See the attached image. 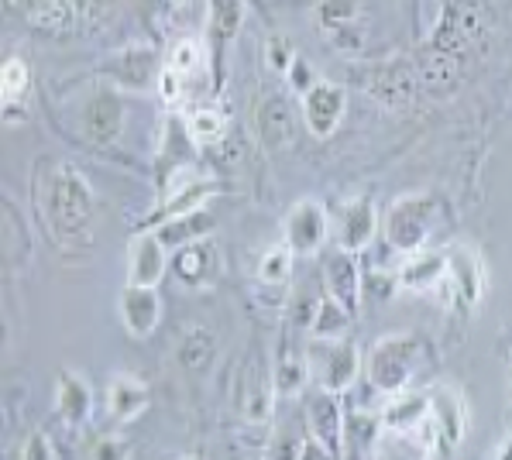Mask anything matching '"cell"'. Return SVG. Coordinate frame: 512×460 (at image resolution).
Listing matches in <instances>:
<instances>
[{
	"mask_svg": "<svg viewBox=\"0 0 512 460\" xmlns=\"http://www.w3.org/2000/svg\"><path fill=\"white\" fill-rule=\"evenodd\" d=\"M42 210L52 224V234H59L62 241H83V237H90L93 193L86 186V179L76 169H69V165H59L52 172L42 196Z\"/></svg>",
	"mask_w": 512,
	"mask_h": 460,
	"instance_id": "cell-1",
	"label": "cell"
},
{
	"mask_svg": "<svg viewBox=\"0 0 512 460\" xmlns=\"http://www.w3.org/2000/svg\"><path fill=\"white\" fill-rule=\"evenodd\" d=\"M416 354H420L416 337H385L382 344H375L372 358H368L372 385L385 395H399L416 371Z\"/></svg>",
	"mask_w": 512,
	"mask_h": 460,
	"instance_id": "cell-2",
	"label": "cell"
},
{
	"mask_svg": "<svg viewBox=\"0 0 512 460\" xmlns=\"http://www.w3.org/2000/svg\"><path fill=\"white\" fill-rule=\"evenodd\" d=\"M430 213L433 203L427 196H406L389 210V220H385V237L396 251H420V244L427 241V230H430Z\"/></svg>",
	"mask_w": 512,
	"mask_h": 460,
	"instance_id": "cell-3",
	"label": "cell"
},
{
	"mask_svg": "<svg viewBox=\"0 0 512 460\" xmlns=\"http://www.w3.org/2000/svg\"><path fill=\"white\" fill-rule=\"evenodd\" d=\"M310 368H317L320 382H324L327 392H344V388L354 385L358 378V351L351 344H334V340H320V344L310 347Z\"/></svg>",
	"mask_w": 512,
	"mask_h": 460,
	"instance_id": "cell-4",
	"label": "cell"
},
{
	"mask_svg": "<svg viewBox=\"0 0 512 460\" xmlns=\"http://www.w3.org/2000/svg\"><path fill=\"white\" fill-rule=\"evenodd\" d=\"M482 35V7L471 4V0H458L444 11L437 25V35H433V49H444L454 55H464L475 38Z\"/></svg>",
	"mask_w": 512,
	"mask_h": 460,
	"instance_id": "cell-5",
	"label": "cell"
},
{
	"mask_svg": "<svg viewBox=\"0 0 512 460\" xmlns=\"http://www.w3.org/2000/svg\"><path fill=\"white\" fill-rule=\"evenodd\" d=\"M368 93L378 100V103H389V107H403V103H413L416 90H420V73L416 66L409 62H389V66H378L372 69L368 76Z\"/></svg>",
	"mask_w": 512,
	"mask_h": 460,
	"instance_id": "cell-6",
	"label": "cell"
},
{
	"mask_svg": "<svg viewBox=\"0 0 512 460\" xmlns=\"http://www.w3.org/2000/svg\"><path fill=\"white\" fill-rule=\"evenodd\" d=\"M344 107H348V93L334 83H317L310 93L303 97V117L306 128H310L317 138H330L334 128L341 124Z\"/></svg>",
	"mask_w": 512,
	"mask_h": 460,
	"instance_id": "cell-7",
	"label": "cell"
},
{
	"mask_svg": "<svg viewBox=\"0 0 512 460\" xmlns=\"http://www.w3.org/2000/svg\"><path fill=\"white\" fill-rule=\"evenodd\" d=\"M83 128H86V138L93 145H110V141L121 134L124 128V103L117 93L110 90H100L86 100L83 107Z\"/></svg>",
	"mask_w": 512,
	"mask_h": 460,
	"instance_id": "cell-8",
	"label": "cell"
},
{
	"mask_svg": "<svg viewBox=\"0 0 512 460\" xmlns=\"http://www.w3.org/2000/svg\"><path fill=\"white\" fill-rule=\"evenodd\" d=\"M327 237V213L313 200H303L293 206L286 217V244L299 255H313Z\"/></svg>",
	"mask_w": 512,
	"mask_h": 460,
	"instance_id": "cell-9",
	"label": "cell"
},
{
	"mask_svg": "<svg viewBox=\"0 0 512 460\" xmlns=\"http://www.w3.org/2000/svg\"><path fill=\"white\" fill-rule=\"evenodd\" d=\"M255 131L265 148H286L296 138V114L286 97H265L255 110Z\"/></svg>",
	"mask_w": 512,
	"mask_h": 460,
	"instance_id": "cell-10",
	"label": "cell"
},
{
	"mask_svg": "<svg viewBox=\"0 0 512 460\" xmlns=\"http://www.w3.org/2000/svg\"><path fill=\"white\" fill-rule=\"evenodd\" d=\"M121 320L135 337H148L162 320V303L155 285H128L121 292Z\"/></svg>",
	"mask_w": 512,
	"mask_h": 460,
	"instance_id": "cell-11",
	"label": "cell"
},
{
	"mask_svg": "<svg viewBox=\"0 0 512 460\" xmlns=\"http://www.w3.org/2000/svg\"><path fill=\"white\" fill-rule=\"evenodd\" d=\"M165 244L159 234H138L128 248V285H159L165 275Z\"/></svg>",
	"mask_w": 512,
	"mask_h": 460,
	"instance_id": "cell-12",
	"label": "cell"
},
{
	"mask_svg": "<svg viewBox=\"0 0 512 460\" xmlns=\"http://www.w3.org/2000/svg\"><path fill=\"white\" fill-rule=\"evenodd\" d=\"M306 412H310V426H313V436H317L320 443H327L330 450H341V436H344V423H341V409H337V399L334 392H317L310 399V406H306Z\"/></svg>",
	"mask_w": 512,
	"mask_h": 460,
	"instance_id": "cell-13",
	"label": "cell"
},
{
	"mask_svg": "<svg viewBox=\"0 0 512 460\" xmlns=\"http://www.w3.org/2000/svg\"><path fill=\"white\" fill-rule=\"evenodd\" d=\"M358 265H354V258L348 251H334V255L327 258V289H330V299H337L348 313H354V306H358Z\"/></svg>",
	"mask_w": 512,
	"mask_h": 460,
	"instance_id": "cell-14",
	"label": "cell"
},
{
	"mask_svg": "<svg viewBox=\"0 0 512 460\" xmlns=\"http://www.w3.org/2000/svg\"><path fill=\"white\" fill-rule=\"evenodd\" d=\"M416 73H420L423 90L444 93V90H451V86L461 79V55L444 52V49H433V45H430V52L423 55L420 66H416Z\"/></svg>",
	"mask_w": 512,
	"mask_h": 460,
	"instance_id": "cell-15",
	"label": "cell"
},
{
	"mask_svg": "<svg viewBox=\"0 0 512 460\" xmlns=\"http://www.w3.org/2000/svg\"><path fill=\"white\" fill-rule=\"evenodd\" d=\"M447 272H451V289L458 292L461 303H478V296H482V265L468 248H454L447 255Z\"/></svg>",
	"mask_w": 512,
	"mask_h": 460,
	"instance_id": "cell-16",
	"label": "cell"
},
{
	"mask_svg": "<svg viewBox=\"0 0 512 460\" xmlns=\"http://www.w3.org/2000/svg\"><path fill=\"white\" fill-rule=\"evenodd\" d=\"M337 237H341L344 251H358L372 241L375 237V206H372V200H358L341 213Z\"/></svg>",
	"mask_w": 512,
	"mask_h": 460,
	"instance_id": "cell-17",
	"label": "cell"
},
{
	"mask_svg": "<svg viewBox=\"0 0 512 460\" xmlns=\"http://www.w3.org/2000/svg\"><path fill=\"white\" fill-rule=\"evenodd\" d=\"M207 230H214V217H210L207 210H193L176 220H165V227H159L155 234H159V241L165 248H186V244H193L196 237H203Z\"/></svg>",
	"mask_w": 512,
	"mask_h": 460,
	"instance_id": "cell-18",
	"label": "cell"
},
{
	"mask_svg": "<svg viewBox=\"0 0 512 460\" xmlns=\"http://www.w3.org/2000/svg\"><path fill=\"white\" fill-rule=\"evenodd\" d=\"M430 412V399L423 395H392V402H385L382 419L389 430L406 433V430H420V423Z\"/></svg>",
	"mask_w": 512,
	"mask_h": 460,
	"instance_id": "cell-19",
	"label": "cell"
},
{
	"mask_svg": "<svg viewBox=\"0 0 512 460\" xmlns=\"http://www.w3.org/2000/svg\"><path fill=\"white\" fill-rule=\"evenodd\" d=\"M28 18L35 28L69 31V28H76V21H80V7H76V0H31Z\"/></svg>",
	"mask_w": 512,
	"mask_h": 460,
	"instance_id": "cell-20",
	"label": "cell"
},
{
	"mask_svg": "<svg viewBox=\"0 0 512 460\" xmlns=\"http://www.w3.org/2000/svg\"><path fill=\"white\" fill-rule=\"evenodd\" d=\"M430 409H433V423H437L440 436L447 443H458L461 433H464V406H461V395L451 392V388H440L433 392L430 399Z\"/></svg>",
	"mask_w": 512,
	"mask_h": 460,
	"instance_id": "cell-21",
	"label": "cell"
},
{
	"mask_svg": "<svg viewBox=\"0 0 512 460\" xmlns=\"http://www.w3.org/2000/svg\"><path fill=\"white\" fill-rule=\"evenodd\" d=\"M55 409L66 423H83L86 412H90V385L83 378H76L73 371L59 378V399H55Z\"/></svg>",
	"mask_w": 512,
	"mask_h": 460,
	"instance_id": "cell-22",
	"label": "cell"
},
{
	"mask_svg": "<svg viewBox=\"0 0 512 460\" xmlns=\"http://www.w3.org/2000/svg\"><path fill=\"white\" fill-rule=\"evenodd\" d=\"M447 275V255H413L399 272V282L409 289H433Z\"/></svg>",
	"mask_w": 512,
	"mask_h": 460,
	"instance_id": "cell-23",
	"label": "cell"
},
{
	"mask_svg": "<svg viewBox=\"0 0 512 460\" xmlns=\"http://www.w3.org/2000/svg\"><path fill=\"white\" fill-rule=\"evenodd\" d=\"M107 395H110V399H107L110 412H114L117 419H131L135 412L145 409V402H148L145 385L135 382V378H128V375H117L114 382H110Z\"/></svg>",
	"mask_w": 512,
	"mask_h": 460,
	"instance_id": "cell-24",
	"label": "cell"
},
{
	"mask_svg": "<svg viewBox=\"0 0 512 460\" xmlns=\"http://www.w3.org/2000/svg\"><path fill=\"white\" fill-rule=\"evenodd\" d=\"M214 354H217V340H214V333L203 330V327L189 330L183 337V344H179V361H183V368L203 371L210 361H214Z\"/></svg>",
	"mask_w": 512,
	"mask_h": 460,
	"instance_id": "cell-25",
	"label": "cell"
},
{
	"mask_svg": "<svg viewBox=\"0 0 512 460\" xmlns=\"http://www.w3.org/2000/svg\"><path fill=\"white\" fill-rule=\"evenodd\" d=\"M344 327H348V309L337 303V299H324V303L317 306V316H313V333H317L320 340H334V337H341Z\"/></svg>",
	"mask_w": 512,
	"mask_h": 460,
	"instance_id": "cell-26",
	"label": "cell"
},
{
	"mask_svg": "<svg viewBox=\"0 0 512 460\" xmlns=\"http://www.w3.org/2000/svg\"><path fill=\"white\" fill-rule=\"evenodd\" d=\"M289 272H293V248L289 244H275V248L265 251L262 268H258L265 285H282L289 279Z\"/></svg>",
	"mask_w": 512,
	"mask_h": 460,
	"instance_id": "cell-27",
	"label": "cell"
},
{
	"mask_svg": "<svg viewBox=\"0 0 512 460\" xmlns=\"http://www.w3.org/2000/svg\"><path fill=\"white\" fill-rule=\"evenodd\" d=\"M207 268H210V251L203 248V244H186V248H179L176 272L183 282H200L203 275H207Z\"/></svg>",
	"mask_w": 512,
	"mask_h": 460,
	"instance_id": "cell-28",
	"label": "cell"
},
{
	"mask_svg": "<svg viewBox=\"0 0 512 460\" xmlns=\"http://www.w3.org/2000/svg\"><path fill=\"white\" fill-rule=\"evenodd\" d=\"M358 7H361V0H320V7H317L320 28L334 31L341 25H351V21H358Z\"/></svg>",
	"mask_w": 512,
	"mask_h": 460,
	"instance_id": "cell-29",
	"label": "cell"
},
{
	"mask_svg": "<svg viewBox=\"0 0 512 460\" xmlns=\"http://www.w3.org/2000/svg\"><path fill=\"white\" fill-rule=\"evenodd\" d=\"M28 66L21 59H7L4 69H0V93H4V103H14L28 93Z\"/></svg>",
	"mask_w": 512,
	"mask_h": 460,
	"instance_id": "cell-30",
	"label": "cell"
},
{
	"mask_svg": "<svg viewBox=\"0 0 512 460\" xmlns=\"http://www.w3.org/2000/svg\"><path fill=\"white\" fill-rule=\"evenodd\" d=\"M220 134H224V121H220V114H214V110H196L189 117V138L196 145H214V141H220Z\"/></svg>",
	"mask_w": 512,
	"mask_h": 460,
	"instance_id": "cell-31",
	"label": "cell"
},
{
	"mask_svg": "<svg viewBox=\"0 0 512 460\" xmlns=\"http://www.w3.org/2000/svg\"><path fill=\"white\" fill-rule=\"evenodd\" d=\"M306 375H310V364L303 361H282L279 368H275V392L282 395H296L299 388L306 385Z\"/></svg>",
	"mask_w": 512,
	"mask_h": 460,
	"instance_id": "cell-32",
	"label": "cell"
},
{
	"mask_svg": "<svg viewBox=\"0 0 512 460\" xmlns=\"http://www.w3.org/2000/svg\"><path fill=\"white\" fill-rule=\"evenodd\" d=\"M241 25V0H217L214 4V28L220 38L234 35V28Z\"/></svg>",
	"mask_w": 512,
	"mask_h": 460,
	"instance_id": "cell-33",
	"label": "cell"
},
{
	"mask_svg": "<svg viewBox=\"0 0 512 460\" xmlns=\"http://www.w3.org/2000/svg\"><path fill=\"white\" fill-rule=\"evenodd\" d=\"M169 66L172 69H179V73H193L196 66H200V45L196 42H179L176 49H172L169 55Z\"/></svg>",
	"mask_w": 512,
	"mask_h": 460,
	"instance_id": "cell-34",
	"label": "cell"
},
{
	"mask_svg": "<svg viewBox=\"0 0 512 460\" xmlns=\"http://www.w3.org/2000/svg\"><path fill=\"white\" fill-rule=\"evenodd\" d=\"M330 38H334V45L341 52H361V45H365V28H358V21H351V25L330 31Z\"/></svg>",
	"mask_w": 512,
	"mask_h": 460,
	"instance_id": "cell-35",
	"label": "cell"
},
{
	"mask_svg": "<svg viewBox=\"0 0 512 460\" xmlns=\"http://www.w3.org/2000/svg\"><path fill=\"white\" fill-rule=\"evenodd\" d=\"M286 73H289V86L303 93V97L313 90V86H317V79H313V69H310V62H306V59H293V66H289Z\"/></svg>",
	"mask_w": 512,
	"mask_h": 460,
	"instance_id": "cell-36",
	"label": "cell"
},
{
	"mask_svg": "<svg viewBox=\"0 0 512 460\" xmlns=\"http://www.w3.org/2000/svg\"><path fill=\"white\" fill-rule=\"evenodd\" d=\"M183 73L179 69H172V66H165L162 69V76H159V93H162V100L165 103H176L179 97H183Z\"/></svg>",
	"mask_w": 512,
	"mask_h": 460,
	"instance_id": "cell-37",
	"label": "cell"
},
{
	"mask_svg": "<svg viewBox=\"0 0 512 460\" xmlns=\"http://www.w3.org/2000/svg\"><path fill=\"white\" fill-rule=\"evenodd\" d=\"M413 450L416 447L406 440V436H396V440H389L382 447V460H420V457L413 454Z\"/></svg>",
	"mask_w": 512,
	"mask_h": 460,
	"instance_id": "cell-38",
	"label": "cell"
},
{
	"mask_svg": "<svg viewBox=\"0 0 512 460\" xmlns=\"http://www.w3.org/2000/svg\"><path fill=\"white\" fill-rule=\"evenodd\" d=\"M25 460H52V450H49V440L42 433H31L28 443H25Z\"/></svg>",
	"mask_w": 512,
	"mask_h": 460,
	"instance_id": "cell-39",
	"label": "cell"
},
{
	"mask_svg": "<svg viewBox=\"0 0 512 460\" xmlns=\"http://www.w3.org/2000/svg\"><path fill=\"white\" fill-rule=\"evenodd\" d=\"M299 460H334V450L313 436L310 443H303V450H299Z\"/></svg>",
	"mask_w": 512,
	"mask_h": 460,
	"instance_id": "cell-40",
	"label": "cell"
},
{
	"mask_svg": "<svg viewBox=\"0 0 512 460\" xmlns=\"http://www.w3.org/2000/svg\"><path fill=\"white\" fill-rule=\"evenodd\" d=\"M269 62L275 69H289L293 66V55H289V49H286V42L282 38H275V42L269 45Z\"/></svg>",
	"mask_w": 512,
	"mask_h": 460,
	"instance_id": "cell-41",
	"label": "cell"
},
{
	"mask_svg": "<svg viewBox=\"0 0 512 460\" xmlns=\"http://www.w3.org/2000/svg\"><path fill=\"white\" fill-rule=\"evenodd\" d=\"M97 460H124V443L110 440V443H100L97 450Z\"/></svg>",
	"mask_w": 512,
	"mask_h": 460,
	"instance_id": "cell-42",
	"label": "cell"
},
{
	"mask_svg": "<svg viewBox=\"0 0 512 460\" xmlns=\"http://www.w3.org/2000/svg\"><path fill=\"white\" fill-rule=\"evenodd\" d=\"M495 460H512V440H506L499 447V454H495Z\"/></svg>",
	"mask_w": 512,
	"mask_h": 460,
	"instance_id": "cell-43",
	"label": "cell"
}]
</instances>
